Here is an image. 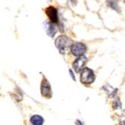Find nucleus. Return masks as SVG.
I'll use <instances>...</instances> for the list:
<instances>
[{"label":"nucleus","mask_w":125,"mask_h":125,"mask_svg":"<svg viewBox=\"0 0 125 125\" xmlns=\"http://www.w3.org/2000/svg\"><path fill=\"white\" fill-rule=\"evenodd\" d=\"M87 62H88V58L85 55H83L81 56H79L73 64V67L75 70V71L76 73L80 72L84 68V66L85 65Z\"/></svg>","instance_id":"obj_5"},{"label":"nucleus","mask_w":125,"mask_h":125,"mask_svg":"<svg viewBox=\"0 0 125 125\" xmlns=\"http://www.w3.org/2000/svg\"><path fill=\"white\" fill-rule=\"evenodd\" d=\"M45 13L47 14V17H49L50 20L54 23H57L59 22V17H58V10L55 7L50 6L46 10Z\"/></svg>","instance_id":"obj_7"},{"label":"nucleus","mask_w":125,"mask_h":125,"mask_svg":"<svg viewBox=\"0 0 125 125\" xmlns=\"http://www.w3.org/2000/svg\"><path fill=\"white\" fill-rule=\"evenodd\" d=\"M30 122L34 125H41L43 123V118L41 115H35L31 117Z\"/></svg>","instance_id":"obj_8"},{"label":"nucleus","mask_w":125,"mask_h":125,"mask_svg":"<svg viewBox=\"0 0 125 125\" xmlns=\"http://www.w3.org/2000/svg\"><path fill=\"white\" fill-rule=\"evenodd\" d=\"M69 73H70V75H71V76L72 77V79H73V81H76V78H75V76H74V74H73V71L70 69L69 70Z\"/></svg>","instance_id":"obj_9"},{"label":"nucleus","mask_w":125,"mask_h":125,"mask_svg":"<svg viewBox=\"0 0 125 125\" xmlns=\"http://www.w3.org/2000/svg\"><path fill=\"white\" fill-rule=\"evenodd\" d=\"M73 43V41L66 35L59 36L55 41V47L62 54H64L67 49H71Z\"/></svg>","instance_id":"obj_1"},{"label":"nucleus","mask_w":125,"mask_h":125,"mask_svg":"<svg viewBox=\"0 0 125 125\" xmlns=\"http://www.w3.org/2000/svg\"><path fill=\"white\" fill-rule=\"evenodd\" d=\"M122 124H125V121H123V123H122Z\"/></svg>","instance_id":"obj_10"},{"label":"nucleus","mask_w":125,"mask_h":125,"mask_svg":"<svg viewBox=\"0 0 125 125\" xmlns=\"http://www.w3.org/2000/svg\"><path fill=\"white\" fill-rule=\"evenodd\" d=\"M41 92L43 97L47 99L51 98L52 97V90L50 83L46 78H43L41 85Z\"/></svg>","instance_id":"obj_4"},{"label":"nucleus","mask_w":125,"mask_h":125,"mask_svg":"<svg viewBox=\"0 0 125 125\" xmlns=\"http://www.w3.org/2000/svg\"><path fill=\"white\" fill-rule=\"evenodd\" d=\"M70 50L71 53L74 56L79 57V56L83 55L85 53L87 50V47L83 43H73Z\"/></svg>","instance_id":"obj_3"},{"label":"nucleus","mask_w":125,"mask_h":125,"mask_svg":"<svg viewBox=\"0 0 125 125\" xmlns=\"http://www.w3.org/2000/svg\"><path fill=\"white\" fill-rule=\"evenodd\" d=\"M43 29L46 33L51 38H53L57 32V29L55 26V23L51 21L43 22Z\"/></svg>","instance_id":"obj_6"},{"label":"nucleus","mask_w":125,"mask_h":125,"mask_svg":"<svg viewBox=\"0 0 125 125\" xmlns=\"http://www.w3.org/2000/svg\"><path fill=\"white\" fill-rule=\"evenodd\" d=\"M94 73L88 67H84L81 71L80 73V82L84 85L92 84L94 81Z\"/></svg>","instance_id":"obj_2"},{"label":"nucleus","mask_w":125,"mask_h":125,"mask_svg":"<svg viewBox=\"0 0 125 125\" xmlns=\"http://www.w3.org/2000/svg\"><path fill=\"white\" fill-rule=\"evenodd\" d=\"M124 2H125V0H124Z\"/></svg>","instance_id":"obj_11"}]
</instances>
